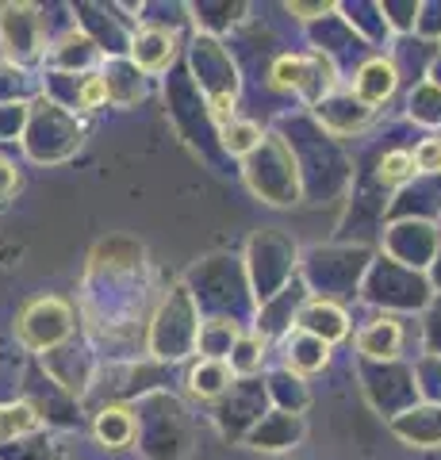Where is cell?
I'll return each mask as SVG.
<instances>
[{"label":"cell","mask_w":441,"mask_h":460,"mask_svg":"<svg viewBox=\"0 0 441 460\" xmlns=\"http://www.w3.org/2000/svg\"><path fill=\"white\" fill-rule=\"evenodd\" d=\"M69 334V307L62 299H35L31 307L20 314V338L27 345H50Z\"/></svg>","instance_id":"6da1fadb"},{"label":"cell","mask_w":441,"mask_h":460,"mask_svg":"<svg viewBox=\"0 0 441 460\" xmlns=\"http://www.w3.org/2000/svg\"><path fill=\"white\" fill-rule=\"evenodd\" d=\"M169 62H173V35L165 27H146L135 39V66L146 69V74H158Z\"/></svg>","instance_id":"7a4b0ae2"},{"label":"cell","mask_w":441,"mask_h":460,"mask_svg":"<svg viewBox=\"0 0 441 460\" xmlns=\"http://www.w3.org/2000/svg\"><path fill=\"white\" fill-rule=\"evenodd\" d=\"M395 93V69L392 62H384V58H376V62H368L361 69V77H357V96H361V104H384Z\"/></svg>","instance_id":"3957f363"},{"label":"cell","mask_w":441,"mask_h":460,"mask_svg":"<svg viewBox=\"0 0 441 460\" xmlns=\"http://www.w3.org/2000/svg\"><path fill=\"white\" fill-rule=\"evenodd\" d=\"M96 438H101L108 449H123V445H131V438H135V414L127 407L101 411V419H96Z\"/></svg>","instance_id":"277c9868"},{"label":"cell","mask_w":441,"mask_h":460,"mask_svg":"<svg viewBox=\"0 0 441 460\" xmlns=\"http://www.w3.org/2000/svg\"><path fill=\"white\" fill-rule=\"evenodd\" d=\"M39 426H42V419L35 414V407H27V402H4V407H0V445L12 441V438L35 434Z\"/></svg>","instance_id":"5b68a950"},{"label":"cell","mask_w":441,"mask_h":460,"mask_svg":"<svg viewBox=\"0 0 441 460\" xmlns=\"http://www.w3.org/2000/svg\"><path fill=\"white\" fill-rule=\"evenodd\" d=\"M400 338H403L400 323L384 319V323L368 326L365 334L357 338V345H361V353H368V357H395V349H400Z\"/></svg>","instance_id":"8992f818"},{"label":"cell","mask_w":441,"mask_h":460,"mask_svg":"<svg viewBox=\"0 0 441 460\" xmlns=\"http://www.w3.org/2000/svg\"><path fill=\"white\" fill-rule=\"evenodd\" d=\"M223 387H226V368H223V365H216V361H204L200 368L192 372V392H196V395L211 399V395H219Z\"/></svg>","instance_id":"52a82bcc"},{"label":"cell","mask_w":441,"mask_h":460,"mask_svg":"<svg viewBox=\"0 0 441 460\" xmlns=\"http://www.w3.org/2000/svg\"><path fill=\"white\" fill-rule=\"evenodd\" d=\"M223 135H226V150L231 154H250L261 142V127L258 123H226Z\"/></svg>","instance_id":"ba28073f"},{"label":"cell","mask_w":441,"mask_h":460,"mask_svg":"<svg viewBox=\"0 0 441 460\" xmlns=\"http://www.w3.org/2000/svg\"><path fill=\"white\" fill-rule=\"evenodd\" d=\"M410 172H415V162H410V154H403V150H395L380 162V181L384 184H400V181L410 177Z\"/></svg>","instance_id":"9c48e42d"},{"label":"cell","mask_w":441,"mask_h":460,"mask_svg":"<svg viewBox=\"0 0 441 460\" xmlns=\"http://www.w3.org/2000/svg\"><path fill=\"white\" fill-rule=\"evenodd\" d=\"M108 96H111V89L104 77H89L81 84V108H101V104H108Z\"/></svg>","instance_id":"30bf717a"},{"label":"cell","mask_w":441,"mask_h":460,"mask_svg":"<svg viewBox=\"0 0 441 460\" xmlns=\"http://www.w3.org/2000/svg\"><path fill=\"white\" fill-rule=\"evenodd\" d=\"M211 119H216L219 127L234 123V93H219L216 100H211Z\"/></svg>","instance_id":"8fae6325"},{"label":"cell","mask_w":441,"mask_h":460,"mask_svg":"<svg viewBox=\"0 0 441 460\" xmlns=\"http://www.w3.org/2000/svg\"><path fill=\"white\" fill-rule=\"evenodd\" d=\"M410 162H415L419 169H437V165H441V142H437V138L422 142V146H419V154L410 157Z\"/></svg>","instance_id":"7c38bea8"},{"label":"cell","mask_w":441,"mask_h":460,"mask_svg":"<svg viewBox=\"0 0 441 460\" xmlns=\"http://www.w3.org/2000/svg\"><path fill=\"white\" fill-rule=\"evenodd\" d=\"M16 184H20V177H16V169H12V165L4 162V157H0V199H4V196H12V192H16Z\"/></svg>","instance_id":"4fadbf2b"},{"label":"cell","mask_w":441,"mask_h":460,"mask_svg":"<svg viewBox=\"0 0 441 460\" xmlns=\"http://www.w3.org/2000/svg\"><path fill=\"white\" fill-rule=\"evenodd\" d=\"M292 12H300L304 20H311V16H319V12H326V4H288Z\"/></svg>","instance_id":"5bb4252c"}]
</instances>
